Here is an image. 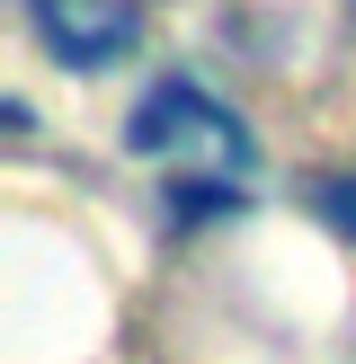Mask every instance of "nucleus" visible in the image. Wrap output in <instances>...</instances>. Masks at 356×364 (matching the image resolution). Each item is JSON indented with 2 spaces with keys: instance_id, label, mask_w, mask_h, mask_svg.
Returning a JSON list of instances; mask_svg holds the SVG:
<instances>
[{
  "instance_id": "nucleus-3",
  "label": "nucleus",
  "mask_w": 356,
  "mask_h": 364,
  "mask_svg": "<svg viewBox=\"0 0 356 364\" xmlns=\"http://www.w3.org/2000/svg\"><path fill=\"white\" fill-rule=\"evenodd\" d=\"M312 205H320V223H330L338 240H356V169H347V178H320Z\"/></svg>"
},
{
  "instance_id": "nucleus-1",
  "label": "nucleus",
  "mask_w": 356,
  "mask_h": 364,
  "mask_svg": "<svg viewBox=\"0 0 356 364\" xmlns=\"http://www.w3.org/2000/svg\"><path fill=\"white\" fill-rule=\"evenodd\" d=\"M125 142H134V151H223V160H249V134H241V116H231L223 98H205V89L196 80H160L152 98L134 107V124H125Z\"/></svg>"
},
{
  "instance_id": "nucleus-2",
  "label": "nucleus",
  "mask_w": 356,
  "mask_h": 364,
  "mask_svg": "<svg viewBox=\"0 0 356 364\" xmlns=\"http://www.w3.org/2000/svg\"><path fill=\"white\" fill-rule=\"evenodd\" d=\"M36 36H45L63 63L107 71V63L142 36V9H125V0H36Z\"/></svg>"
}]
</instances>
